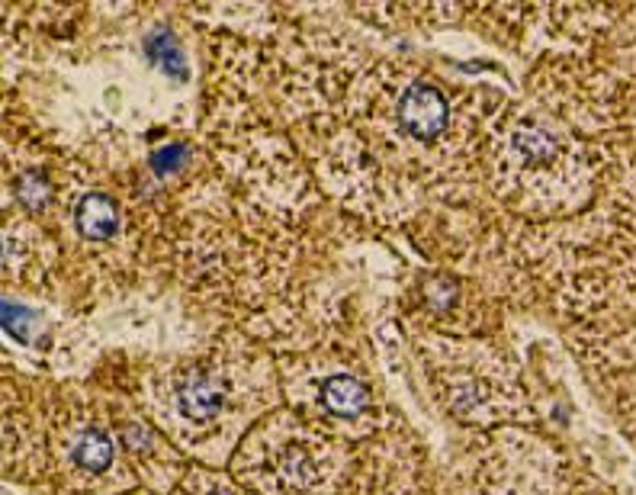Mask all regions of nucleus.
I'll return each instance as SVG.
<instances>
[{"label": "nucleus", "mask_w": 636, "mask_h": 495, "mask_svg": "<svg viewBox=\"0 0 636 495\" xmlns=\"http://www.w3.org/2000/svg\"><path fill=\"white\" fill-rule=\"evenodd\" d=\"M183 158H187V149H183V145H168V149L155 151V158H151V164H155V170H161V174H168V170H177V168H180Z\"/></svg>", "instance_id": "obj_8"}, {"label": "nucleus", "mask_w": 636, "mask_h": 495, "mask_svg": "<svg viewBox=\"0 0 636 495\" xmlns=\"http://www.w3.org/2000/svg\"><path fill=\"white\" fill-rule=\"evenodd\" d=\"M225 406L222 383L210 374H200V370H190L183 374V380L177 383V408L187 421H212Z\"/></svg>", "instance_id": "obj_2"}, {"label": "nucleus", "mask_w": 636, "mask_h": 495, "mask_svg": "<svg viewBox=\"0 0 636 495\" xmlns=\"http://www.w3.org/2000/svg\"><path fill=\"white\" fill-rule=\"evenodd\" d=\"M71 460L84 473H103L113 463V441H109V435L103 428L97 425L81 428L75 435V441H71Z\"/></svg>", "instance_id": "obj_4"}, {"label": "nucleus", "mask_w": 636, "mask_h": 495, "mask_svg": "<svg viewBox=\"0 0 636 495\" xmlns=\"http://www.w3.org/2000/svg\"><path fill=\"white\" fill-rule=\"evenodd\" d=\"M515 139H518V149H521V155L528 158V161H534V164H543V161H549V158L556 155L553 136H547V132H540V129H521Z\"/></svg>", "instance_id": "obj_6"}, {"label": "nucleus", "mask_w": 636, "mask_h": 495, "mask_svg": "<svg viewBox=\"0 0 636 495\" xmlns=\"http://www.w3.org/2000/svg\"><path fill=\"white\" fill-rule=\"evenodd\" d=\"M210 495H241V492H238V489H212Z\"/></svg>", "instance_id": "obj_9"}, {"label": "nucleus", "mask_w": 636, "mask_h": 495, "mask_svg": "<svg viewBox=\"0 0 636 495\" xmlns=\"http://www.w3.org/2000/svg\"><path fill=\"white\" fill-rule=\"evenodd\" d=\"M149 55H151L155 61H161V65L170 71V75H187V68H183L180 48H177V42L170 39L168 33L151 36V39H149Z\"/></svg>", "instance_id": "obj_7"}, {"label": "nucleus", "mask_w": 636, "mask_h": 495, "mask_svg": "<svg viewBox=\"0 0 636 495\" xmlns=\"http://www.w3.org/2000/svg\"><path fill=\"white\" fill-rule=\"evenodd\" d=\"M366 387L357 380V376H347V374H338L332 380H325L322 387V402L332 415L338 418H357L360 412L366 408Z\"/></svg>", "instance_id": "obj_5"}, {"label": "nucleus", "mask_w": 636, "mask_h": 495, "mask_svg": "<svg viewBox=\"0 0 636 495\" xmlns=\"http://www.w3.org/2000/svg\"><path fill=\"white\" fill-rule=\"evenodd\" d=\"M402 129L418 142H434L447 126V100L434 84H415L399 103Z\"/></svg>", "instance_id": "obj_1"}, {"label": "nucleus", "mask_w": 636, "mask_h": 495, "mask_svg": "<svg viewBox=\"0 0 636 495\" xmlns=\"http://www.w3.org/2000/svg\"><path fill=\"white\" fill-rule=\"evenodd\" d=\"M119 229V210L107 193H87L77 203V232L87 242H107Z\"/></svg>", "instance_id": "obj_3"}]
</instances>
